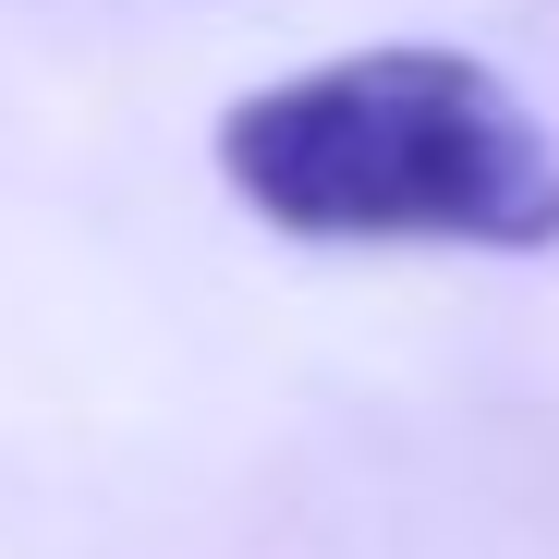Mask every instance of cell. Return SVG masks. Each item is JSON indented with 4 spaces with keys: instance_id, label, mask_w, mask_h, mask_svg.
I'll list each match as a JSON object with an SVG mask.
<instances>
[{
    "instance_id": "6da1fadb",
    "label": "cell",
    "mask_w": 559,
    "mask_h": 559,
    "mask_svg": "<svg viewBox=\"0 0 559 559\" xmlns=\"http://www.w3.org/2000/svg\"><path fill=\"white\" fill-rule=\"evenodd\" d=\"M219 182L305 243H559V146L462 49H353L219 110Z\"/></svg>"
}]
</instances>
